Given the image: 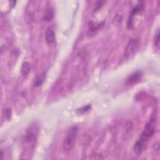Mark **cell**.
<instances>
[{
	"instance_id": "obj_12",
	"label": "cell",
	"mask_w": 160,
	"mask_h": 160,
	"mask_svg": "<svg viewBox=\"0 0 160 160\" xmlns=\"http://www.w3.org/2000/svg\"><path fill=\"white\" fill-rule=\"evenodd\" d=\"M101 24H96L92 22H91L89 23V31L91 32H96L98 30H99V29H101Z\"/></svg>"
},
{
	"instance_id": "obj_2",
	"label": "cell",
	"mask_w": 160,
	"mask_h": 160,
	"mask_svg": "<svg viewBox=\"0 0 160 160\" xmlns=\"http://www.w3.org/2000/svg\"><path fill=\"white\" fill-rule=\"evenodd\" d=\"M140 46V42L139 39L136 38L131 39L125 49L124 51V58L127 59L132 58L137 52Z\"/></svg>"
},
{
	"instance_id": "obj_8",
	"label": "cell",
	"mask_w": 160,
	"mask_h": 160,
	"mask_svg": "<svg viewBox=\"0 0 160 160\" xmlns=\"http://www.w3.org/2000/svg\"><path fill=\"white\" fill-rule=\"evenodd\" d=\"M134 151L135 152V153L137 155H139L142 153L144 148V144L143 142H142L141 141H140L139 140H138L136 143L134 145Z\"/></svg>"
},
{
	"instance_id": "obj_14",
	"label": "cell",
	"mask_w": 160,
	"mask_h": 160,
	"mask_svg": "<svg viewBox=\"0 0 160 160\" xmlns=\"http://www.w3.org/2000/svg\"><path fill=\"white\" fill-rule=\"evenodd\" d=\"M90 108H91V106H89V105H88V106H84V107H82V108H81L79 111H80V112L84 113V112H86V111H89Z\"/></svg>"
},
{
	"instance_id": "obj_10",
	"label": "cell",
	"mask_w": 160,
	"mask_h": 160,
	"mask_svg": "<svg viewBox=\"0 0 160 160\" xmlns=\"http://www.w3.org/2000/svg\"><path fill=\"white\" fill-rule=\"evenodd\" d=\"M31 71V64L28 62H24L22 64L21 71L23 76H27Z\"/></svg>"
},
{
	"instance_id": "obj_9",
	"label": "cell",
	"mask_w": 160,
	"mask_h": 160,
	"mask_svg": "<svg viewBox=\"0 0 160 160\" xmlns=\"http://www.w3.org/2000/svg\"><path fill=\"white\" fill-rule=\"evenodd\" d=\"M45 77H46V74L45 72H43L38 76L36 77V78L34 79L33 84L35 87H38L40 86L44 81L45 80Z\"/></svg>"
},
{
	"instance_id": "obj_11",
	"label": "cell",
	"mask_w": 160,
	"mask_h": 160,
	"mask_svg": "<svg viewBox=\"0 0 160 160\" xmlns=\"http://www.w3.org/2000/svg\"><path fill=\"white\" fill-rule=\"evenodd\" d=\"M53 11L51 8H48L46 11H45V13H44V19L46 21H51L52 18H53Z\"/></svg>"
},
{
	"instance_id": "obj_13",
	"label": "cell",
	"mask_w": 160,
	"mask_h": 160,
	"mask_svg": "<svg viewBox=\"0 0 160 160\" xmlns=\"http://www.w3.org/2000/svg\"><path fill=\"white\" fill-rule=\"evenodd\" d=\"M154 45L158 49L159 46V31L158 29L154 37Z\"/></svg>"
},
{
	"instance_id": "obj_1",
	"label": "cell",
	"mask_w": 160,
	"mask_h": 160,
	"mask_svg": "<svg viewBox=\"0 0 160 160\" xmlns=\"http://www.w3.org/2000/svg\"><path fill=\"white\" fill-rule=\"evenodd\" d=\"M78 127L74 126L68 131L62 142V148L65 152H69L73 148L78 134Z\"/></svg>"
},
{
	"instance_id": "obj_4",
	"label": "cell",
	"mask_w": 160,
	"mask_h": 160,
	"mask_svg": "<svg viewBox=\"0 0 160 160\" xmlns=\"http://www.w3.org/2000/svg\"><path fill=\"white\" fill-rule=\"evenodd\" d=\"M38 129L36 126H31L27 131V133L26 134L25 139L27 142L32 143L34 142V141L36 139V137L38 136Z\"/></svg>"
},
{
	"instance_id": "obj_3",
	"label": "cell",
	"mask_w": 160,
	"mask_h": 160,
	"mask_svg": "<svg viewBox=\"0 0 160 160\" xmlns=\"http://www.w3.org/2000/svg\"><path fill=\"white\" fill-rule=\"evenodd\" d=\"M154 133V127L152 122L150 121L146 124L144 128V129L141 133L139 137V139L138 140H139L140 141L145 144V142L152 136Z\"/></svg>"
},
{
	"instance_id": "obj_7",
	"label": "cell",
	"mask_w": 160,
	"mask_h": 160,
	"mask_svg": "<svg viewBox=\"0 0 160 160\" xmlns=\"http://www.w3.org/2000/svg\"><path fill=\"white\" fill-rule=\"evenodd\" d=\"M142 77V74L140 72H136L132 74H131L126 79V83L128 85L134 84L138 82Z\"/></svg>"
},
{
	"instance_id": "obj_6",
	"label": "cell",
	"mask_w": 160,
	"mask_h": 160,
	"mask_svg": "<svg viewBox=\"0 0 160 160\" xmlns=\"http://www.w3.org/2000/svg\"><path fill=\"white\" fill-rule=\"evenodd\" d=\"M143 8V6L142 4H138L137 5L136 7H134L131 12V13L129 15L128 21V28H132V26H133V18L135 14H136L137 13H138L141 10H142Z\"/></svg>"
},
{
	"instance_id": "obj_5",
	"label": "cell",
	"mask_w": 160,
	"mask_h": 160,
	"mask_svg": "<svg viewBox=\"0 0 160 160\" xmlns=\"http://www.w3.org/2000/svg\"><path fill=\"white\" fill-rule=\"evenodd\" d=\"M45 38L47 44L49 46H54L56 42V36L53 29L51 28H48L46 29Z\"/></svg>"
}]
</instances>
